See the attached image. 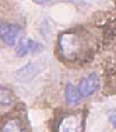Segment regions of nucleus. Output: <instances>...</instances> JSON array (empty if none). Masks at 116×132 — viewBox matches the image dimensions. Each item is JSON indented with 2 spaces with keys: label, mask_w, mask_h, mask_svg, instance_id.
<instances>
[{
  "label": "nucleus",
  "mask_w": 116,
  "mask_h": 132,
  "mask_svg": "<svg viewBox=\"0 0 116 132\" xmlns=\"http://www.w3.org/2000/svg\"><path fill=\"white\" fill-rule=\"evenodd\" d=\"M59 49L61 56L67 60L74 61L82 51L80 39L73 32H65L59 37Z\"/></svg>",
  "instance_id": "f257e3e1"
},
{
  "label": "nucleus",
  "mask_w": 116,
  "mask_h": 132,
  "mask_svg": "<svg viewBox=\"0 0 116 132\" xmlns=\"http://www.w3.org/2000/svg\"><path fill=\"white\" fill-rule=\"evenodd\" d=\"M85 117L81 112L64 115L59 121L56 132H83Z\"/></svg>",
  "instance_id": "f03ea898"
},
{
  "label": "nucleus",
  "mask_w": 116,
  "mask_h": 132,
  "mask_svg": "<svg viewBox=\"0 0 116 132\" xmlns=\"http://www.w3.org/2000/svg\"><path fill=\"white\" fill-rule=\"evenodd\" d=\"M21 33V29L17 25L0 23V38L9 46H13Z\"/></svg>",
  "instance_id": "7ed1b4c3"
},
{
  "label": "nucleus",
  "mask_w": 116,
  "mask_h": 132,
  "mask_svg": "<svg viewBox=\"0 0 116 132\" xmlns=\"http://www.w3.org/2000/svg\"><path fill=\"white\" fill-rule=\"evenodd\" d=\"M100 86L99 77L96 73H91L88 77H83L80 81L78 89L82 96H89L96 92Z\"/></svg>",
  "instance_id": "20e7f679"
},
{
  "label": "nucleus",
  "mask_w": 116,
  "mask_h": 132,
  "mask_svg": "<svg viewBox=\"0 0 116 132\" xmlns=\"http://www.w3.org/2000/svg\"><path fill=\"white\" fill-rule=\"evenodd\" d=\"M43 48L42 44L31 39H22L19 41L16 48V55L18 57H23L29 53H33L40 51Z\"/></svg>",
  "instance_id": "39448f33"
},
{
  "label": "nucleus",
  "mask_w": 116,
  "mask_h": 132,
  "mask_svg": "<svg viewBox=\"0 0 116 132\" xmlns=\"http://www.w3.org/2000/svg\"><path fill=\"white\" fill-rule=\"evenodd\" d=\"M81 98V94L80 90L77 88L76 86L71 83L68 82L66 85L65 88V99L66 102L70 105H74L80 102Z\"/></svg>",
  "instance_id": "423d86ee"
},
{
  "label": "nucleus",
  "mask_w": 116,
  "mask_h": 132,
  "mask_svg": "<svg viewBox=\"0 0 116 132\" xmlns=\"http://www.w3.org/2000/svg\"><path fill=\"white\" fill-rule=\"evenodd\" d=\"M14 97L12 91L8 88L0 84V105L10 106L13 103Z\"/></svg>",
  "instance_id": "0eeeda50"
},
{
  "label": "nucleus",
  "mask_w": 116,
  "mask_h": 132,
  "mask_svg": "<svg viewBox=\"0 0 116 132\" xmlns=\"http://www.w3.org/2000/svg\"><path fill=\"white\" fill-rule=\"evenodd\" d=\"M2 132H26L21 123L17 119L9 120L4 124Z\"/></svg>",
  "instance_id": "6e6552de"
},
{
  "label": "nucleus",
  "mask_w": 116,
  "mask_h": 132,
  "mask_svg": "<svg viewBox=\"0 0 116 132\" xmlns=\"http://www.w3.org/2000/svg\"><path fill=\"white\" fill-rule=\"evenodd\" d=\"M110 121L113 125V126L116 128V115H113L110 117Z\"/></svg>",
  "instance_id": "1a4fd4ad"
},
{
  "label": "nucleus",
  "mask_w": 116,
  "mask_h": 132,
  "mask_svg": "<svg viewBox=\"0 0 116 132\" xmlns=\"http://www.w3.org/2000/svg\"><path fill=\"white\" fill-rule=\"evenodd\" d=\"M49 2H50V0H37V2L40 4H46L49 3Z\"/></svg>",
  "instance_id": "9d476101"
},
{
  "label": "nucleus",
  "mask_w": 116,
  "mask_h": 132,
  "mask_svg": "<svg viewBox=\"0 0 116 132\" xmlns=\"http://www.w3.org/2000/svg\"><path fill=\"white\" fill-rule=\"evenodd\" d=\"M115 4H116V0H115Z\"/></svg>",
  "instance_id": "9b49d317"
}]
</instances>
